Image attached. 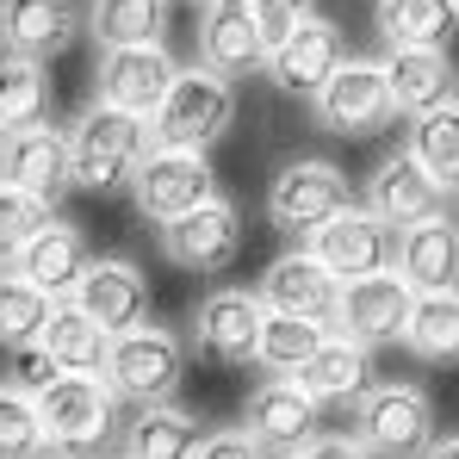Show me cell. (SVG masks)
<instances>
[{"instance_id": "6da1fadb", "label": "cell", "mask_w": 459, "mask_h": 459, "mask_svg": "<svg viewBox=\"0 0 459 459\" xmlns=\"http://www.w3.org/2000/svg\"><path fill=\"white\" fill-rule=\"evenodd\" d=\"M143 161H150V118H131L93 100L69 131V180L81 193H118L137 180Z\"/></svg>"}, {"instance_id": "7a4b0ae2", "label": "cell", "mask_w": 459, "mask_h": 459, "mask_svg": "<svg viewBox=\"0 0 459 459\" xmlns=\"http://www.w3.org/2000/svg\"><path fill=\"white\" fill-rule=\"evenodd\" d=\"M230 125H236V87H230L224 75H212L205 63H193V69L174 75L161 112L150 118V137H155V150L205 155Z\"/></svg>"}, {"instance_id": "3957f363", "label": "cell", "mask_w": 459, "mask_h": 459, "mask_svg": "<svg viewBox=\"0 0 459 459\" xmlns=\"http://www.w3.org/2000/svg\"><path fill=\"white\" fill-rule=\"evenodd\" d=\"M106 391L112 397H125V403H137V410H150V403H174V391L186 379V348H180V335L174 329H131V335H112V354H106Z\"/></svg>"}, {"instance_id": "277c9868", "label": "cell", "mask_w": 459, "mask_h": 459, "mask_svg": "<svg viewBox=\"0 0 459 459\" xmlns=\"http://www.w3.org/2000/svg\"><path fill=\"white\" fill-rule=\"evenodd\" d=\"M354 441L373 459H422L435 447V403L422 385H373L354 403Z\"/></svg>"}, {"instance_id": "5b68a950", "label": "cell", "mask_w": 459, "mask_h": 459, "mask_svg": "<svg viewBox=\"0 0 459 459\" xmlns=\"http://www.w3.org/2000/svg\"><path fill=\"white\" fill-rule=\"evenodd\" d=\"M38 422H44V441L50 454H87L100 441H112V422H118V397L106 391V379H87V373H63L38 397Z\"/></svg>"}, {"instance_id": "8992f818", "label": "cell", "mask_w": 459, "mask_h": 459, "mask_svg": "<svg viewBox=\"0 0 459 459\" xmlns=\"http://www.w3.org/2000/svg\"><path fill=\"white\" fill-rule=\"evenodd\" d=\"M348 180L335 161H286L267 186V218L286 236H316L323 224H335L348 212Z\"/></svg>"}, {"instance_id": "52a82bcc", "label": "cell", "mask_w": 459, "mask_h": 459, "mask_svg": "<svg viewBox=\"0 0 459 459\" xmlns=\"http://www.w3.org/2000/svg\"><path fill=\"white\" fill-rule=\"evenodd\" d=\"M131 199H137V212H143L150 224L168 230V224H180L186 212H199V205L218 199V174H212L205 155L150 150V161H143L137 180H131Z\"/></svg>"}, {"instance_id": "ba28073f", "label": "cell", "mask_w": 459, "mask_h": 459, "mask_svg": "<svg viewBox=\"0 0 459 459\" xmlns=\"http://www.w3.org/2000/svg\"><path fill=\"white\" fill-rule=\"evenodd\" d=\"M242 435L267 454H305L323 435V403L310 397L299 379H261L242 403Z\"/></svg>"}, {"instance_id": "9c48e42d", "label": "cell", "mask_w": 459, "mask_h": 459, "mask_svg": "<svg viewBox=\"0 0 459 459\" xmlns=\"http://www.w3.org/2000/svg\"><path fill=\"white\" fill-rule=\"evenodd\" d=\"M310 255L342 280H373V273H397V230H385L367 205H348L335 224H323L310 236Z\"/></svg>"}, {"instance_id": "30bf717a", "label": "cell", "mask_w": 459, "mask_h": 459, "mask_svg": "<svg viewBox=\"0 0 459 459\" xmlns=\"http://www.w3.org/2000/svg\"><path fill=\"white\" fill-rule=\"evenodd\" d=\"M391 118H397V106H391V87H385L379 63H354L348 56L316 93V125L335 131V137H373Z\"/></svg>"}, {"instance_id": "8fae6325", "label": "cell", "mask_w": 459, "mask_h": 459, "mask_svg": "<svg viewBox=\"0 0 459 459\" xmlns=\"http://www.w3.org/2000/svg\"><path fill=\"white\" fill-rule=\"evenodd\" d=\"M0 180L31 193L38 205H56L75 180H69V137L56 125H13L0 137Z\"/></svg>"}, {"instance_id": "7c38bea8", "label": "cell", "mask_w": 459, "mask_h": 459, "mask_svg": "<svg viewBox=\"0 0 459 459\" xmlns=\"http://www.w3.org/2000/svg\"><path fill=\"white\" fill-rule=\"evenodd\" d=\"M81 0H0V50L13 63H56L81 38Z\"/></svg>"}, {"instance_id": "4fadbf2b", "label": "cell", "mask_w": 459, "mask_h": 459, "mask_svg": "<svg viewBox=\"0 0 459 459\" xmlns=\"http://www.w3.org/2000/svg\"><path fill=\"white\" fill-rule=\"evenodd\" d=\"M261 305L273 310V316H299V323H316V329H335L342 280H335L310 248H292V255H280V261L261 273Z\"/></svg>"}, {"instance_id": "5bb4252c", "label": "cell", "mask_w": 459, "mask_h": 459, "mask_svg": "<svg viewBox=\"0 0 459 459\" xmlns=\"http://www.w3.org/2000/svg\"><path fill=\"white\" fill-rule=\"evenodd\" d=\"M69 305L87 323H100L106 335H131V329L150 323V280L131 261H87V273H81Z\"/></svg>"}, {"instance_id": "9a60e30c", "label": "cell", "mask_w": 459, "mask_h": 459, "mask_svg": "<svg viewBox=\"0 0 459 459\" xmlns=\"http://www.w3.org/2000/svg\"><path fill=\"white\" fill-rule=\"evenodd\" d=\"M174 75H180V63L155 44V50H106L93 81H100V106L131 112V118H155Z\"/></svg>"}, {"instance_id": "2e32d148", "label": "cell", "mask_w": 459, "mask_h": 459, "mask_svg": "<svg viewBox=\"0 0 459 459\" xmlns=\"http://www.w3.org/2000/svg\"><path fill=\"white\" fill-rule=\"evenodd\" d=\"M416 292L397 280V273H373V280H354L342 286V310H335V335L360 342V348H379V342H403V323H410Z\"/></svg>"}, {"instance_id": "e0dca14e", "label": "cell", "mask_w": 459, "mask_h": 459, "mask_svg": "<svg viewBox=\"0 0 459 459\" xmlns=\"http://www.w3.org/2000/svg\"><path fill=\"white\" fill-rule=\"evenodd\" d=\"M161 248L186 273H224L230 261H236V248H242V212L230 199H212V205H199L180 224L161 230Z\"/></svg>"}, {"instance_id": "ac0fdd59", "label": "cell", "mask_w": 459, "mask_h": 459, "mask_svg": "<svg viewBox=\"0 0 459 459\" xmlns=\"http://www.w3.org/2000/svg\"><path fill=\"white\" fill-rule=\"evenodd\" d=\"M261 323H267L261 292H242V286L212 292L199 305V354L218 367H248L261 354Z\"/></svg>"}, {"instance_id": "d6986e66", "label": "cell", "mask_w": 459, "mask_h": 459, "mask_svg": "<svg viewBox=\"0 0 459 459\" xmlns=\"http://www.w3.org/2000/svg\"><path fill=\"white\" fill-rule=\"evenodd\" d=\"M367 212H373L385 230L403 236V230L429 224V218H447V193H441L410 155H385L379 174L367 180Z\"/></svg>"}, {"instance_id": "ffe728a7", "label": "cell", "mask_w": 459, "mask_h": 459, "mask_svg": "<svg viewBox=\"0 0 459 459\" xmlns=\"http://www.w3.org/2000/svg\"><path fill=\"white\" fill-rule=\"evenodd\" d=\"M348 56H342V31L329 25V19H305L286 44H273L267 50V75L280 93H299V100H316L323 93V81L335 75Z\"/></svg>"}, {"instance_id": "44dd1931", "label": "cell", "mask_w": 459, "mask_h": 459, "mask_svg": "<svg viewBox=\"0 0 459 459\" xmlns=\"http://www.w3.org/2000/svg\"><path fill=\"white\" fill-rule=\"evenodd\" d=\"M199 63H205L212 75H224V81L267 69V44H261V31H255L248 0H212V6L199 13Z\"/></svg>"}, {"instance_id": "7402d4cb", "label": "cell", "mask_w": 459, "mask_h": 459, "mask_svg": "<svg viewBox=\"0 0 459 459\" xmlns=\"http://www.w3.org/2000/svg\"><path fill=\"white\" fill-rule=\"evenodd\" d=\"M87 236H81L75 224H50L38 230L25 248H19V261H13V273L25 280V286H38L50 305H63V299H75V286H81V273H87Z\"/></svg>"}, {"instance_id": "603a6c76", "label": "cell", "mask_w": 459, "mask_h": 459, "mask_svg": "<svg viewBox=\"0 0 459 459\" xmlns=\"http://www.w3.org/2000/svg\"><path fill=\"white\" fill-rule=\"evenodd\" d=\"M397 280L422 299V292H459V224L454 218H429V224L397 236Z\"/></svg>"}, {"instance_id": "cb8c5ba5", "label": "cell", "mask_w": 459, "mask_h": 459, "mask_svg": "<svg viewBox=\"0 0 459 459\" xmlns=\"http://www.w3.org/2000/svg\"><path fill=\"white\" fill-rule=\"evenodd\" d=\"M292 379L305 385L316 403H360V397L373 391V360H367V348H360V342H348V335H335V329H329V335H323V348L310 354Z\"/></svg>"}, {"instance_id": "d4e9b609", "label": "cell", "mask_w": 459, "mask_h": 459, "mask_svg": "<svg viewBox=\"0 0 459 459\" xmlns=\"http://www.w3.org/2000/svg\"><path fill=\"white\" fill-rule=\"evenodd\" d=\"M385 87H391V106L422 118L435 106H454V69H447V50H391L379 63Z\"/></svg>"}, {"instance_id": "484cf974", "label": "cell", "mask_w": 459, "mask_h": 459, "mask_svg": "<svg viewBox=\"0 0 459 459\" xmlns=\"http://www.w3.org/2000/svg\"><path fill=\"white\" fill-rule=\"evenodd\" d=\"M199 447H205V429L180 403H150L125 429V459H193Z\"/></svg>"}, {"instance_id": "4316f807", "label": "cell", "mask_w": 459, "mask_h": 459, "mask_svg": "<svg viewBox=\"0 0 459 459\" xmlns=\"http://www.w3.org/2000/svg\"><path fill=\"white\" fill-rule=\"evenodd\" d=\"M87 31L106 50H155L168 31V0H93Z\"/></svg>"}, {"instance_id": "83f0119b", "label": "cell", "mask_w": 459, "mask_h": 459, "mask_svg": "<svg viewBox=\"0 0 459 459\" xmlns=\"http://www.w3.org/2000/svg\"><path fill=\"white\" fill-rule=\"evenodd\" d=\"M454 25V0H379V31L391 50H447Z\"/></svg>"}, {"instance_id": "f1b7e54d", "label": "cell", "mask_w": 459, "mask_h": 459, "mask_svg": "<svg viewBox=\"0 0 459 459\" xmlns=\"http://www.w3.org/2000/svg\"><path fill=\"white\" fill-rule=\"evenodd\" d=\"M44 354H50L63 373H87V379H100V373H106V354H112V335H106L100 323H87V316L63 299V305L50 310Z\"/></svg>"}, {"instance_id": "f546056e", "label": "cell", "mask_w": 459, "mask_h": 459, "mask_svg": "<svg viewBox=\"0 0 459 459\" xmlns=\"http://www.w3.org/2000/svg\"><path fill=\"white\" fill-rule=\"evenodd\" d=\"M403 348L416 360L459 367V292H422L410 305V323H403Z\"/></svg>"}, {"instance_id": "4dcf8cb0", "label": "cell", "mask_w": 459, "mask_h": 459, "mask_svg": "<svg viewBox=\"0 0 459 459\" xmlns=\"http://www.w3.org/2000/svg\"><path fill=\"white\" fill-rule=\"evenodd\" d=\"M410 161L441 186V193H459V106H435L410 125Z\"/></svg>"}, {"instance_id": "1f68e13d", "label": "cell", "mask_w": 459, "mask_h": 459, "mask_svg": "<svg viewBox=\"0 0 459 459\" xmlns=\"http://www.w3.org/2000/svg\"><path fill=\"white\" fill-rule=\"evenodd\" d=\"M50 299L38 292V286H25L19 273H0V348L13 354V348H31V342H44V329H50Z\"/></svg>"}, {"instance_id": "d6a6232c", "label": "cell", "mask_w": 459, "mask_h": 459, "mask_svg": "<svg viewBox=\"0 0 459 459\" xmlns=\"http://www.w3.org/2000/svg\"><path fill=\"white\" fill-rule=\"evenodd\" d=\"M323 335H329V329L299 323V316H273V310H267V323H261V354H255V360L267 367V379H292L310 354L323 348Z\"/></svg>"}, {"instance_id": "836d02e7", "label": "cell", "mask_w": 459, "mask_h": 459, "mask_svg": "<svg viewBox=\"0 0 459 459\" xmlns=\"http://www.w3.org/2000/svg\"><path fill=\"white\" fill-rule=\"evenodd\" d=\"M44 422H38V397L0 385V459H44Z\"/></svg>"}, {"instance_id": "e575fe53", "label": "cell", "mask_w": 459, "mask_h": 459, "mask_svg": "<svg viewBox=\"0 0 459 459\" xmlns=\"http://www.w3.org/2000/svg\"><path fill=\"white\" fill-rule=\"evenodd\" d=\"M44 100H50V75L38 63L0 56V118H6V131L13 125H38L44 118Z\"/></svg>"}, {"instance_id": "d590c367", "label": "cell", "mask_w": 459, "mask_h": 459, "mask_svg": "<svg viewBox=\"0 0 459 459\" xmlns=\"http://www.w3.org/2000/svg\"><path fill=\"white\" fill-rule=\"evenodd\" d=\"M44 224H50V205H38L31 193H19V186L0 180V267H13L19 248H25Z\"/></svg>"}, {"instance_id": "8d00e7d4", "label": "cell", "mask_w": 459, "mask_h": 459, "mask_svg": "<svg viewBox=\"0 0 459 459\" xmlns=\"http://www.w3.org/2000/svg\"><path fill=\"white\" fill-rule=\"evenodd\" d=\"M248 13H255V31H261V44L273 50V44H286L305 19H316V0H248Z\"/></svg>"}, {"instance_id": "74e56055", "label": "cell", "mask_w": 459, "mask_h": 459, "mask_svg": "<svg viewBox=\"0 0 459 459\" xmlns=\"http://www.w3.org/2000/svg\"><path fill=\"white\" fill-rule=\"evenodd\" d=\"M6 373H13L6 385H13V391H25V397H44L50 385L63 379V367L44 354V342H31V348H13V367H6Z\"/></svg>"}, {"instance_id": "f35d334b", "label": "cell", "mask_w": 459, "mask_h": 459, "mask_svg": "<svg viewBox=\"0 0 459 459\" xmlns=\"http://www.w3.org/2000/svg\"><path fill=\"white\" fill-rule=\"evenodd\" d=\"M193 459H267V454H261L242 429H218V435H205V447H199Z\"/></svg>"}, {"instance_id": "ab89813d", "label": "cell", "mask_w": 459, "mask_h": 459, "mask_svg": "<svg viewBox=\"0 0 459 459\" xmlns=\"http://www.w3.org/2000/svg\"><path fill=\"white\" fill-rule=\"evenodd\" d=\"M299 459H373V454H367L354 435H335V429H323V435H316V441H310Z\"/></svg>"}, {"instance_id": "60d3db41", "label": "cell", "mask_w": 459, "mask_h": 459, "mask_svg": "<svg viewBox=\"0 0 459 459\" xmlns=\"http://www.w3.org/2000/svg\"><path fill=\"white\" fill-rule=\"evenodd\" d=\"M422 459H459V435H435V447Z\"/></svg>"}, {"instance_id": "b9f144b4", "label": "cell", "mask_w": 459, "mask_h": 459, "mask_svg": "<svg viewBox=\"0 0 459 459\" xmlns=\"http://www.w3.org/2000/svg\"><path fill=\"white\" fill-rule=\"evenodd\" d=\"M44 459H69V454H44Z\"/></svg>"}, {"instance_id": "7bdbcfd3", "label": "cell", "mask_w": 459, "mask_h": 459, "mask_svg": "<svg viewBox=\"0 0 459 459\" xmlns=\"http://www.w3.org/2000/svg\"><path fill=\"white\" fill-rule=\"evenodd\" d=\"M0 137H6V118H0Z\"/></svg>"}, {"instance_id": "ee69618b", "label": "cell", "mask_w": 459, "mask_h": 459, "mask_svg": "<svg viewBox=\"0 0 459 459\" xmlns=\"http://www.w3.org/2000/svg\"><path fill=\"white\" fill-rule=\"evenodd\" d=\"M193 6H212V0H193Z\"/></svg>"}, {"instance_id": "f6af8a7d", "label": "cell", "mask_w": 459, "mask_h": 459, "mask_svg": "<svg viewBox=\"0 0 459 459\" xmlns=\"http://www.w3.org/2000/svg\"><path fill=\"white\" fill-rule=\"evenodd\" d=\"M280 459H299V454H280Z\"/></svg>"}, {"instance_id": "bcb514c9", "label": "cell", "mask_w": 459, "mask_h": 459, "mask_svg": "<svg viewBox=\"0 0 459 459\" xmlns=\"http://www.w3.org/2000/svg\"><path fill=\"white\" fill-rule=\"evenodd\" d=\"M454 13H459V0H454Z\"/></svg>"}, {"instance_id": "7dc6e473", "label": "cell", "mask_w": 459, "mask_h": 459, "mask_svg": "<svg viewBox=\"0 0 459 459\" xmlns=\"http://www.w3.org/2000/svg\"><path fill=\"white\" fill-rule=\"evenodd\" d=\"M454 106H459V100H454Z\"/></svg>"}]
</instances>
